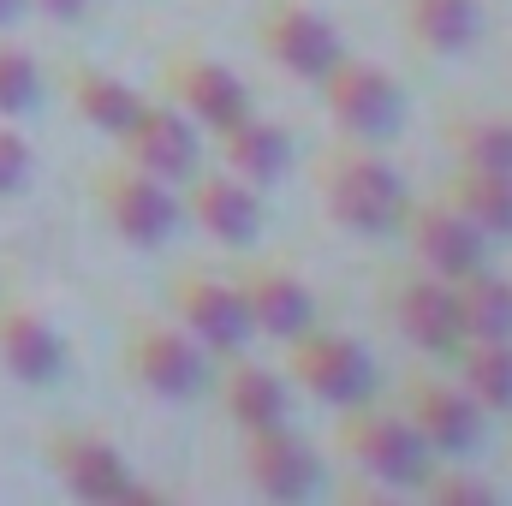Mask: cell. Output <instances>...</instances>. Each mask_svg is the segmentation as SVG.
Wrapping results in <instances>:
<instances>
[{"instance_id": "6da1fadb", "label": "cell", "mask_w": 512, "mask_h": 506, "mask_svg": "<svg viewBox=\"0 0 512 506\" xmlns=\"http://www.w3.org/2000/svg\"><path fill=\"white\" fill-rule=\"evenodd\" d=\"M316 191H322V209L358 239L399 233L405 209H411V191H405L399 167L376 143H346V137H340V149H328L316 161Z\"/></svg>"}, {"instance_id": "7a4b0ae2", "label": "cell", "mask_w": 512, "mask_h": 506, "mask_svg": "<svg viewBox=\"0 0 512 506\" xmlns=\"http://www.w3.org/2000/svg\"><path fill=\"white\" fill-rule=\"evenodd\" d=\"M340 453L382 489H423L429 471L441 465L423 447V435L411 429V417L399 405H376V399L340 411Z\"/></svg>"}, {"instance_id": "3957f363", "label": "cell", "mask_w": 512, "mask_h": 506, "mask_svg": "<svg viewBox=\"0 0 512 506\" xmlns=\"http://www.w3.org/2000/svg\"><path fill=\"white\" fill-rule=\"evenodd\" d=\"M316 90H322V108H328V120H334V131L346 143H376L382 149L405 126V90H399V78L387 66H376V60L340 54L334 72Z\"/></svg>"}, {"instance_id": "277c9868", "label": "cell", "mask_w": 512, "mask_h": 506, "mask_svg": "<svg viewBox=\"0 0 512 506\" xmlns=\"http://www.w3.org/2000/svg\"><path fill=\"white\" fill-rule=\"evenodd\" d=\"M286 381L328 405V411H346V405H364L376 399V358L364 340L352 334H328V328H304L298 340H286Z\"/></svg>"}, {"instance_id": "5b68a950", "label": "cell", "mask_w": 512, "mask_h": 506, "mask_svg": "<svg viewBox=\"0 0 512 506\" xmlns=\"http://www.w3.org/2000/svg\"><path fill=\"white\" fill-rule=\"evenodd\" d=\"M126 370L143 393H155V399H167V405H185V399H203V393H209L215 358H209L173 316H149V322H131Z\"/></svg>"}, {"instance_id": "8992f818", "label": "cell", "mask_w": 512, "mask_h": 506, "mask_svg": "<svg viewBox=\"0 0 512 506\" xmlns=\"http://www.w3.org/2000/svg\"><path fill=\"white\" fill-rule=\"evenodd\" d=\"M96 209H102V221L126 239L131 251L167 245V239L179 233V221H185L179 185L143 173L137 161H108V167L96 173Z\"/></svg>"}, {"instance_id": "52a82bcc", "label": "cell", "mask_w": 512, "mask_h": 506, "mask_svg": "<svg viewBox=\"0 0 512 506\" xmlns=\"http://www.w3.org/2000/svg\"><path fill=\"white\" fill-rule=\"evenodd\" d=\"M399 411L411 417V429L423 435V447L447 465V459H471L477 447H483V435H489V411L459 387V381L435 376V370H417V376H405L399 387Z\"/></svg>"}, {"instance_id": "ba28073f", "label": "cell", "mask_w": 512, "mask_h": 506, "mask_svg": "<svg viewBox=\"0 0 512 506\" xmlns=\"http://www.w3.org/2000/svg\"><path fill=\"white\" fill-rule=\"evenodd\" d=\"M167 316L209 352V358H239L256 340L251 310L233 286V274H209V268H185L167 292Z\"/></svg>"}, {"instance_id": "9c48e42d", "label": "cell", "mask_w": 512, "mask_h": 506, "mask_svg": "<svg viewBox=\"0 0 512 506\" xmlns=\"http://www.w3.org/2000/svg\"><path fill=\"white\" fill-rule=\"evenodd\" d=\"M161 90H167V102L203 131V137H221L227 126H239L256 108L251 84H245L233 66L209 60V54H173V60L161 66Z\"/></svg>"}, {"instance_id": "30bf717a", "label": "cell", "mask_w": 512, "mask_h": 506, "mask_svg": "<svg viewBox=\"0 0 512 506\" xmlns=\"http://www.w3.org/2000/svg\"><path fill=\"white\" fill-rule=\"evenodd\" d=\"M256 42L262 54L286 72V78H304V84H322L334 72V60L346 54L334 18H322L316 6L304 0H268L262 18H256Z\"/></svg>"}, {"instance_id": "8fae6325", "label": "cell", "mask_w": 512, "mask_h": 506, "mask_svg": "<svg viewBox=\"0 0 512 506\" xmlns=\"http://www.w3.org/2000/svg\"><path fill=\"white\" fill-rule=\"evenodd\" d=\"M387 316H393V328H399L417 352H429V358H447V352L465 340L459 286L441 280V274H429V268H411L405 280L387 286Z\"/></svg>"}, {"instance_id": "7c38bea8", "label": "cell", "mask_w": 512, "mask_h": 506, "mask_svg": "<svg viewBox=\"0 0 512 506\" xmlns=\"http://www.w3.org/2000/svg\"><path fill=\"white\" fill-rule=\"evenodd\" d=\"M185 197H179V209H185V221H197L215 245H227V251H251L256 233H262V191H256L251 179H239V173H191L185 185H179Z\"/></svg>"}, {"instance_id": "4fadbf2b", "label": "cell", "mask_w": 512, "mask_h": 506, "mask_svg": "<svg viewBox=\"0 0 512 506\" xmlns=\"http://www.w3.org/2000/svg\"><path fill=\"white\" fill-rule=\"evenodd\" d=\"M399 233L411 239L417 268H429V274H441V280H453V286L489 262V239H483V233L447 203V197H435V203H411Z\"/></svg>"}, {"instance_id": "5bb4252c", "label": "cell", "mask_w": 512, "mask_h": 506, "mask_svg": "<svg viewBox=\"0 0 512 506\" xmlns=\"http://www.w3.org/2000/svg\"><path fill=\"white\" fill-rule=\"evenodd\" d=\"M239 471H245V483L262 501H304L322 483V453L292 423H274V429H251L245 435Z\"/></svg>"}, {"instance_id": "9a60e30c", "label": "cell", "mask_w": 512, "mask_h": 506, "mask_svg": "<svg viewBox=\"0 0 512 506\" xmlns=\"http://www.w3.org/2000/svg\"><path fill=\"white\" fill-rule=\"evenodd\" d=\"M126 161H137L143 173L167 179V185H185L197 167H203V131L191 126L167 96L161 102H143V114L131 120V131L120 137Z\"/></svg>"}, {"instance_id": "2e32d148", "label": "cell", "mask_w": 512, "mask_h": 506, "mask_svg": "<svg viewBox=\"0 0 512 506\" xmlns=\"http://www.w3.org/2000/svg\"><path fill=\"white\" fill-rule=\"evenodd\" d=\"M233 286H239V298H245V310H251V328L256 334H268V340H298L304 328H316V292L286 268V262H245L239 274H233Z\"/></svg>"}, {"instance_id": "e0dca14e", "label": "cell", "mask_w": 512, "mask_h": 506, "mask_svg": "<svg viewBox=\"0 0 512 506\" xmlns=\"http://www.w3.org/2000/svg\"><path fill=\"white\" fill-rule=\"evenodd\" d=\"M54 477L78 501H131L137 495L131 459L96 429H72V435L54 441Z\"/></svg>"}, {"instance_id": "ac0fdd59", "label": "cell", "mask_w": 512, "mask_h": 506, "mask_svg": "<svg viewBox=\"0 0 512 506\" xmlns=\"http://www.w3.org/2000/svg\"><path fill=\"white\" fill-rule=\"evenodd\" d=\"M66 334L36 304H0V370L18 387H54L66 376Z\"/></svg>"}, {"instance_id": "d6986e66", "label": "cell", "mask_w": 512, "mask_h": 506, "mask_svg": "<svg viewBox=\"0 0 512 506\" xmlns=\"http://www.w3.org/2000/svg\"><path fill=\"white\" fill-rule=\"evenodd\" d=\"M215 143H221V167H227V173H239V179H251L256 191L280 185V179L292 173V155H298L292 131L280 126V120H262L256 108L239 120V126L221 131Z\"/></svg>"}, {"instance_id": "ffe728a7", "label": "cell", "mask_w": 512, "mask_h": 506, "mask_svg": "<svg viewBox=\"0 0 512 506\" xmlns=\"http://www.w3.org/2000/svg\"><path fill=\"white\" fill-rule=\"evenodd\" d=\"M399 24H405L411 48L453 60V54L483 42L489 12H483V0H399Z\"/></svg>"}, {"instance_id": "44dd1931", "label": "cell", "mask_w": 512, "mask_h": 506, "mask_svg": "<svg viewBox=\"0 0 512 506\" xmlns=\"http://www.w3.org/2000/svg\"><path fill=\"white\" fill-rule=\"evenodd\" d=\"M221 411L239 423V435L292 423V381L280 376V370H268V364H251L239 352L227 364V376H221Z\"/></svg>"}, {"instance_id": "7402d4cb", "label": "cell", "mask_w": 512, "mask_h": 506, "mask_svg": "<svg viewBox=\"0 0 512 506\" xmlns=\"http://www.w3.org/2000/svg\"><path fill=\"white\" fill-rule=\"evenodd\" d=\"M66 102H72V114L84 120L90 131H102V137H126L131 120L143 114V90L126 84V78H114V72H102V66H72L66 72Z\"/></svg>"}, {"instance_id": "603a6c76", "label": "cell", "mask_w": 512, "mask_h": 506, "mask_svg": "<svg viewBox=\"0 0 512 506\" xmlns=\"http://www.w3.org/2000/svg\"><path fill=\"white\" fill-rule=\"evenodd\" d=\"M447 358H453V381L489 417H512V340H459Z\"/></svg>"}, {"instance_id": "cb8c5ba5", "label": "cell", "mask_w": 512, "mask_h": 506, "mask_svg": "<svg viewBox=\"0 0 512 506\" xmlns=\"http://www.w3.org/2000/svg\"><path fill=\"white\" fill-rule=\"evenodd\" d=\"M489 245L495 239H512V173H477V167H459L441 191Z\"/></svg>"}, {"instance_id": "d4e9b609", "label": "cell", "mask_w": 512, "mask_h": 506, "mask_svg": "<svg viewBox=\"0 0 512 506\" xmlns=\"http://www.w3.org/2000/svg\"><path fill=\"white\" fill-rule=\"evenodd\" d=\"M459 316H465V340H512V274H495L489 262L465 274Z\"/></svg>"}, {"instance_id": "484cf974", "label": "cell", "mask_w": 512, "mask_h": 506, "mask_svg": "<svg viewBox=\"0 0 512 506\" xmlns=\"http://www.w3.org/2000/svg\"><path fill=\"white\" fill-rule=\"evenodd\" d=\"M447 143H453L459 167L512 173V114H459V120H447Z\"/></svg>"}, {"instance_id": "4316f807", "label": "cell", "mask_w": 512, "mask_h": 506, "mask_svg": "<svg viewBox=\"0 0 512 506\" xmlns=\"http://www.w3.org/2000/svg\"><path fill=\"white\" fill-rule=\"evenodd\" d=\"M42 102V66L30 48L0 36V120H24Z\"/></svg>"}, {"instance_id": "83f0119b", "label": "cell", "mask_w": 512, "mask_h": 506, "mask_svg": "<svg viewBox=\"0 0 512 506\" xmlns=\"http://www.w3.org/2000/svg\"><path fill=\"white\" fill-rule=\"evenodd\" d=\"M423 495L441 501V506H495V483L489 477H471V471H459V459H447V477L435 465L429 483H423Z\"/></svg>"}, {"instance_id": "f1b7e54d", "label": "cell", "mask_w": 512, "mask_h": 506, "mask_svg": "<svg viewBox=\"0 0 512 506\" xmlns=\"http://www.w3.org/2000/svg\"><path fill=\"white\" fill-rule=\"evenodd\" d=\"M30 173H36L30 137L12 126V120H0V197H18V191L30 185Z\"/></svg>"}, {"instance_id": "f546056e", "label": "cell", "mask_w": 512, "mask_h": 506, "mask_svg": "<svg viewBox=\"0 0 512 506\" xmlns=\"http://www.w3.org/2000/svg\"><path fill=\"white\" fill-rule=\"evenodd\" d=\"M30 6H36L42 18H60V24H78V18H84V12H90L96 0H30Z\"/></svg>"}, {"instance_id": "4dcf8cb0", "label": "cell", "mask_w": 512, "mask_h": 506, "mask_svg": "<svg viewBox=\"0 0 512 506\" xmlns=\"http://www.w3.org/2000/svg\"><path fill=\"white\" fill-rule=\"evenodd\" d=\"M24 6H30V0H0V30H6V24H12V18L24 12Z\"/></svg>"}]
</instances>
